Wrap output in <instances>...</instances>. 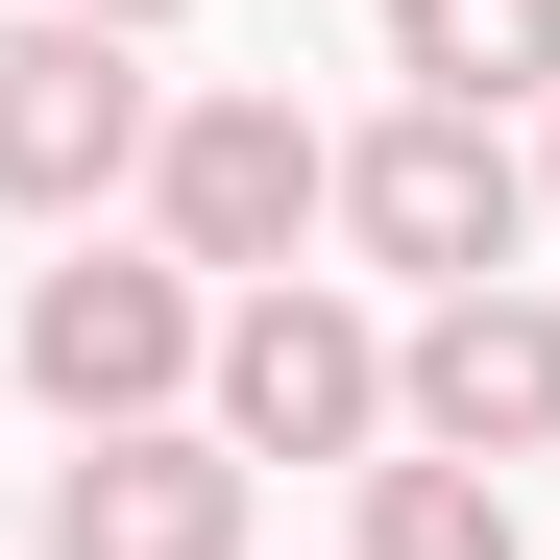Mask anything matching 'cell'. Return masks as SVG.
Here are the masks:
<instances>
[{
	"label": "cell",
	"mask_w": 560,
	"mask_h": 560,
	"mask_svg": "<svg viewBox=\"0 0 560 560\" xmlns=\"http://www.w3.org/2000/svg\"><path fill=\"white\" fill-rule=\"evenodd\" d=\"M317 220H341V147H317L293 98H171V122H147V244H171V268H244V293H268Z\"/></svg>",
	"instance_id": "1"
},
{
	"label": "cell",
	"mask_w": 560,
	"mask_h": 560,
	"mask_svg": "<svg viewBox=\"0 0 560 560\" xmlns=\"http://www.w3.org/2000/svg\"><path fill=\"white\" fill-rule=\"evenodd\" d=\"M390 415H415L439 463H536V439H560V317L512 293V268H488V293H439V317L390 341Z\"/></svg>",
	"instance_id": "6"
},
{
	"label": "cell",
	"mask_w": 560,
	"mask_h": 560,
	"mask_svg": "<svg viewBox=\"0 0 560 560\" xmlns=\"http://www.w3.org/2000/svg\"><path fill=\"white\" fill-rule=\"evenodd\" d=\"M147 73H122V25H0V196L25 220H98V196H147Z\"/></svg>",
	"instance_id": "5"
},
{
	"label": "cell",
	"mask_w": 560,
	"mask_h": 560,
	"mask_svg": "<svg viewBox=\"0 0 560 560\" xmlns=\"http://www.w3.org/2000/svg\"><path fill=\"white\" fill-rule=\"evenodd\" d=\"M390 73L463 98V122H488V98H560V0H390Z\"/></svg>",
	"instance_id": "8"
},
{
	"label": "cell",
	"mask_w": 560,
	"mask_h": 560,
	"mask_svg": "<svg viewBox=\"0 0 560 560\" xmlns=\"http://www.w3.org/2000/svg\"><path fill=\"white\" fill-rule=\"evenodd\" d=\"M49 560H244V463H220L196 415L73 439V463H49Z\"/></svg>",
	"instance_id": "7"
},
{
	"label": "cell",
	"mask_w": 560,
	"mask_h": 560,
	"mask_svg": "<svg viewBox=\"0 0 560 560\" xmlns=\"http://www.w3.org/2000/svg\"><path fill=\"white\" fill-rule=\"evenodd\" d=\"M196 390H220V415H196L220 463H365V439H390V341H365L317 268H268V293L196 341Z\"/></svg>",
	"instance_id": "2"
},
{
	"label": "cell",
	"mask_w": 560,
	"mask_h": 560,
	"mask_svg": "<svg viewBox=\"0 0 560 560\" xmlns=\"http://www.w3.org/2000/svg\"><path fill=\"white\" fill-rule=\"evenodd\" d=\"M365 560H536L512 536V463H439V439L365 463Z\"/></svg>",
	"instance_id": "9"
},
{
	"label": "cell",
	"mask_w": 560,
	"mask_h": 560,
	"mask_svg": "<svg viewBox=\"0 0 560 560\" xmlns=\"http://www.w3.org/2000/svg\"><path fill=\"white\" fill-rule=\"evenodd\" d=\"M196 268H171V244H73V268H25V390L73 415V439H147L171 390H196Z\"/></svg>",
	"instance_id": "3"
},
{
	"label": "cell",
	"mask_w": 560,
	"mask_h": 560,
	"mask_svg": "<svg viewBox=\"0 0 560 560\" xmlns=\"http://www.w3.org/2000/svg\"><path fill=\"white\" fill-rule=\"evenodd\" d=\"M536 196H560V147H536Z\"/></svg>",
	"instance_id": "11"
},
{
	"label": "cell",
	"mask_w": 560,
	"mask_h": 560,
	"mask_svg": "<svg viewBox=\"0 0 560 560\" xmlns=\"http://www.w3.org/2000/svg\"><path fill=\"white\" fill-rule=\"evenodd\" d=\"M49 25H122V49H147V25H171V0H49Z\"/></svg>",
	"instance_id": "10"
},
{
	"label": "cell",
	"mask_w": 560,
	"mask_h": 560,
	"mask_svg": "<svg viewBox=\"0 0 560 560\" xmlns=\"http://www.w3.org/2000/svg\"><path fill=\"white\" fill-rule=\"evenodd\" d=\"M341 220H365V268H415V293H488L512 220H536V171L463 122V98H415V122H365V147H341Z\"/></svg>",
	"instance_id": "4"
}]
</instances>
